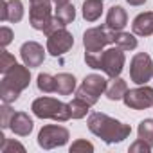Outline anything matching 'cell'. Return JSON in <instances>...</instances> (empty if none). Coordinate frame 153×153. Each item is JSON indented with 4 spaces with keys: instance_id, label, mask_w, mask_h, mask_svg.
Wrapping results in <instances>:
<instances>
[{
    "instance_id": "1",
    "label": "cell",
    "mask_w": 153,
    "mask_h": 153,
    "mask_svg": "<svg viewBox=\"0 0 153 153\" xmlns=\"http://www.w3.org/2000/svg\"><path fill=\"white\" fill-rule=\"evenodd\" d=\"M87 124H88V130L106 144L123 142L131 133L130 124H124V123H121L106 114H101V112H92L88 115Z\"/></svg>"
},
{
    "instance_id": "2",
    "label": "cell",
    "mask_w": 153,
    "mask_h": 153,
    "mask_svg": "<svg viewBox=\"0 0 153 153\" xmlns=\"http://www.w3.org/2000/svg\"><path fill=\"white\" fill-rule=\"evenodd\" d=\"M31 83V70L27 65L15 63L7 72L2 74V81H0V99L2 103H15L20 94L29 87Z\"/></svg>"
},
{
    "instance_id": "3",
    "label": "cell",
    "mask_w": 153,
    "mask_h": 153,
    "mask_svg": "<svg viewBox=\"0 0 153 153\" xmlns=\"http://www.w3.org/2000/svg\"><path fill=\"white\" fill-rule=\"evenodd\" d=\"M85 63L90 68L103 70L108 78H119L126 63V56L124 51L115 45L101 52H85Z\"/></svg>"
},
{
    "instance_id": "4",
    "label": "cell",
    "mask_w": 153,
    "mask_h": 153,
    "mask_svg": "<svg viewBox=\"0 0 153 153\" xmlns=\"http://www.w3.org/2000/svg\"><path fill=\"white\" fill-rule=\"evenodd\" d=\"M31 110L40 119H52V121H59V123H65V121L72 119L68 103L58 101L54 97H38V99H34L33 105H31Z\"/></svg>"
},
{
    "instance_id": "5",
    "label": "cell",
    "mask_w": 153,
    "mask_h": 153,
    "mask_svg": "<svg viewBox=\"0 0 153 153\" xmlns=\"http://www.w3.org/2000/svg\"><path fill=\"white\" fill-rule=\"evenodd\" d=\"M108 81L99 74H88L85 76V79L81 83V87L76 90V97H81L83 101H87L90 106L96 105L101 97V94L106 92Z\"/></svg>"
},
{
    "instance_id": "6",
    "label": "cell",
    "mask_w": 153,
    "mask_h": 153,
    "mask_svg": "<svg viewBox=\"0 0 153 153\" xmlns=\"http://www.w3.org/2000/svg\"><path fill=\"white\" fill-rule=\"evenodd\" d=\"M115 31L108 27H90L83 34V45L87 52H101L106 45L115 43Z\"/></svg>"
},
{
    "instance_id": "7",
    "label": "cell",
    "mask_w": 153,
    "mask_h": 153,
    "mask_svg": "<svg viewBox=\"0 0 153 153\" xmlns=\"http://www.w3.org/2000/svg\"><path fill=\"white\" fill-rule=\"evenodd\" d=\"M31 11H29V24L33 29L45 33L47 27L52 24V0H29Z\"/></svg>"
},
{
    "instance_id": "8",
    "label": "cell",
    "mask_w": 153,
    "mask_h": 153,
    "mask_svg": "<svg viewBox=\"0 0 153 153\" xmlns=\"http://www.w3.org/2000/svg\"><path fill=\"white\" fill-rule=\"evenodd\" d=\"M153 78V61L146 52H137L130 61V79L135 85H146Z\"/></svg>"
},
{
    "instance_id": "9",
    "label": "cell",
    "mask_w": 153,
    "mask_h": 153,
    "mask_svg": "<svg viewBox=\"0 0 153 153\" xmlns=\"http://www.w3.org/2000/svg\"><path fill=\"white\" fill-rule=\"evenodd\" d=\"M70 139V133L65 126H58V124H49L43 126L38 133V146L43 149H52L58 146H65L67 140Z\"/></svg>"
},
{
    "instance_id": "10",
    "label": "cell",
    "mask_w": 153,
    "mask_h": 153,
    "mask_svg": "<svg viewBox=\"0 0 153 153\" xmlns=\"http://www.w3.org/2000/svg\"><path fill=\"white\" fill-rule=\"evenodd\" d=\"M72 45H74V36L65 27H61V29H58L47 36V52L54 58L68 52L72 49Z\"/></svg>"
},
{
    "instance_id": "11",
    "label": "cell",
    "mask_w": 153,
    "mask_h": 153,
    "mask_svg": "<svg viewBox=\"0 0 153 153\" xmlns=\"http://www.w3.org/2000/svg\"><path fill=\"white\" fill-rule=\"evenodd\" d=\"M123 101L131 110H146V108L153 106V88L146 87V85L131 88L124 94Z\"/></svg>"
},
{
    "instance_id": "12",
    "label": "cell",
    "mask_w": 153,
    "mask_h": 153,
    "mask_svg": "<svg viewBox=\"0 0 153 153\" xmlns=\"http://www.w3.org/2000/svg\"><path fill=\"white\" fill-rule=\"evenodd\" d=\"M20 58L24 61V65H27L29 68L40 67L45 59V51L43 45H40L38 42H25L20 47Z\"/></svg>"
},
{
    "instance_id": "13",
    "label": "cell",
    "mask_w": 153,
    "mask_h": 153,
    "mask_svg": "<svg viewBox=\"0 0 153 153\" xmlns=\"http://www.w3.org/2000/svg\"><path fill=\"white\" fill-rule=\"evenodd\" d=\"M0 18H2V22H11V24L20 22L24 18V4H22V0H2Z\"/></svg>"
},
{
    "instance_id": "14",
    "label": "cell",
    "mask_w": 153,
    "mask_h": 153,
    "mask_svg": "<svg viewBox=\"0 0 153 153\" xmlns=\"http://www.w3.org/2000/svg\"><path fill=\"white\" fill-rule=\"evenodd\" d=\"M33 128H34V123H33V119L25 112H15V115L11 119V124H9V130L15 135L27 137L33 131Z\"/></svg>"
},
{
    "instance_id": "15",
    "label": "cell",
    "mask_w": 153,
    "mask_h": 153,
    "mask_svg": "<svg viewBox=\"0 0 153 153\" xmlns=\"http://www.w3.org/2000/svg\"><path fill=\"white\" fill-rule=\"evenodd\" d=\"M126 24H128L126 11L121 6H112L108 9V13H106V27L115 31V33H119V31H123L126 27Z\"/></svg>"
},
{
    "instance_id": "16",
    "label": "cell",
    "mask_w": 153,
    "mask_h": 153,
    "mask_svg": "<svg viewBox=\"0 0 153 153\" xmlns=\"http://www.w3.org/2000/svg\"><path fill=\"white\" fill-rule=\"evenodd\" d=\"M131 31L137 36H151L153 34V11L137 15L131 24Z\"/></svg>"
},
{
    "instance_id": "17",
    "label": "cell",
    "mask_w": 153,
    "mask_h": 153,
    "mask_svg": "<svg viewBox=\"0 0 153 153\" xmlns=\"http://www.w3.org/2000/svg\"><path fill=\"white\" fill-rule=\"evenodd\" d=\"M76 90V78L68 72H61L56 76V92L59 96H70Z\"/></svg>"
},
{
    "instance_id": "18",
    "label": "cell",
    "mask_w": 153,
    "mask_h": 153,
    "mask_svg": "<svg viewBox=\"0 0 153 153\" xmlns=\"http://www.w3.org/2000/svg\"><path fill=\"white\" fill-rule=\"evenodd\" d=\"M126 92H128V85L121 78H112L110 85L106 87V97L110 101H121Z\"/></svg>"
},
{
    "instance_id": "19",
    "label": "cell",
    "mask_w": 153,
    "mask_h": 153,
    "mask_svg": "<svg viewBox=\"0 0 153 153\" xmlns=\"http://www.w3.org/2000/svg\"><path fill=\"white\" fill-rule=\"evenodd\" d=\"M103 15V0H85L83 2V18L87 22H96Z\"/></svg>"
},
{
    "instance_id": "20",
    "label": "cell",
    "mask_w": 153,
    "mask_h": 153,
    "mask_svg": "<svg viewBox=\"0 0 153 153\" xmlns=\"http://www.w3.org/2000/svg\"><path fill=\"white\" fill-rule=\"evenodd\" d=\"M36 85H38V90L40 92L52 94V92H56V76H51L47 72H42V74H38V78H36Z\"/></svg>"
},
{
    "instance_id": "21",
    "label": "cell",
    "mask_w": 153,
    "mask_h": 153,
    "mask_svg": "<svg viewBox=\"0 0 153 153\" xmlns=\"http://www.w3.org/2000/svg\"><path fill=\"white\" fill-rule=\"evenodd\" d=\"M54 16L67 27L68 24H72L74 22V18H76V7L72 6V4H65V6H56V13H54Z\"/></svg>"
},
{
    "instance_id": "22",
    "label": "cell",
    "mask_w": 153,
    "mask_h": 153,
    "mask_svg": "<svg viewBox=\"0 0 153 153\" xmlns=\"http://www.w3.org/2000/svg\"><path fill=\"white\" fill-rule=\"evenodd\" d=\"M68 106H70V115H72V119H83V117L88 114V110H90V105H88L87 101H83L81 97H74V99L68 103Z\"/></svg>"
},
{
    "instance_id": "23",
    "label": "cell",
    "mask_w": 153,
    "mask_h": 153,
    "mask_svg": "<svg viewBox=\"0 0 153 153\" xmlns=\"http://www.w3.org/2000/svg\"><path fill=\"white\" fill-rule=\"evenodd\" d=\"M115 45L123 51H133L137 47V38L135 34H130V33H124V31H119L115 34Z\"/></svg>"
},
{
    "instance_id": "24",
    "label": "cell",
    "mask_w": 153,
    "mask_h": 153,
    "mask_svg": "<svg viewBox=\"0 0 153 153\" xmlns=\"http://www.w3.org/2000/svg\"><path fill=\"white\" fill-rule=\"evenodd\" d=\"M137 133H139V139L148 142L149 146H153V119H144L139 123V128H137Z\"/></svg>"
},
{
    "instance_id": "25",
    "label": "cell",
    "mask_w": 153,
    "mask_h": 153,
    "mask_svg": "<svg viewBox=\"0 0 153 153\" xmlns=\"http://www.w3.org/2000/svg\"><path fill=\"white\" fill-rule=\"evenodd\" d=\"M0 151L2 153H13V151H18V153H25V148L13 140V139H6L4 135H0Z\"/></svg>"
},
{
    "instance_id": "26",
    "label": "cell",
    "mask_w": 153,
    "mask_h": 153,
    "mask_svg": "<svg viewBox=\"0 0 153 153\" xmlns=\"http://www.w3.org/2000/svg\"><path fill=\"white\" fill-rule=\"evenodd\" d=\"M68 149H70V153H92L94 151V144L88 142L87 139H78L76 142H72V146Z\"/></svg>"
},
{
    "instance_id": "27",
    "label": "cell",
    "mask_w": 153,
    "mask_h": 153,
    "mask_svg": "<svg viewBox=\"0 0 153 153\" xmlns=\"http://www.w3.org/2000/svg\"><path fill=\"white\" fill-rule=\"evenodd\" d=\"M15 115V110L9 106V103H4L2 106H0V123H2V128H9L11 124V119Z\"/></svg>"
},
{
    "instance_id": "28",
    "label": "cell",
    "mask_w": 153,
    "mask_h": 153,
    "mask_svg": "<svg viewBox=\"0 0 153 153\" xmlns=\"http://www.w3.org/2000/svg\"><path fill=\"white\" fill-rule=\"evenodd\" d=\"M15 63H16L15 56H13V54H9V52L4 49V51H2V54H0V72H2V74H4V72H7Z\"/></svg>"
},
{
    "instance_id": "29",
    "label": "cell",
    "mask_w": 153,
    "mask_h": 153,
    "mask_svg": "<svg viewBox=\"0 0 153 153\" xmlns=\"http://www.w3.org/2000/svg\"><path fill=\"white\" fill-rule=\"evenodd\" d=\"M130 151L131 153H137V151H140V153H149V151H153V146H149L148 142H144V140H137V142H133L131 146H130Z\"/></svg>"
},
{
    "instance_id": "30",
    "label": "cell",
    "mask_w": 153,
    "mask_h": 153,
    "mask_svg": "<svg viewBox=\"0 0 153 153\" xmlns=\"http://www.w3.org/2000/svg\"><path fill=\"white\" fill-rule=\"evenodd\" d=\"M13 42V31L9 29V27H2V29H0V43H2V47L6 49L9 43Z\"/></svg>"
},
{
    "instance_id": "31",
    "label": "cell",
    "mask_w": 153,
    "mask_h": 153,
    "mask_svg": "<svg viewBox=\"0 0 153 153\" xmlns=\"http://www.w3.org/2000/svg\"><path fill=\"white\" fill-rule=\"evenodd\" d=\"M126 2H128L130 6H144L146 0H126Z\"/></svg>"
},
{
    "instance_id": "32",
    "label": "cell",
    "mask_w": 153,
    "mask_h": 153,
    "mask_svg": "<svg viewBox=\"0 0 153 153\" xmlns=\"http://www.w3.org/2000/svg\"><path fill=\"white\" fill-rule=\"evenodd\" d=\"M52 2H54L56 6H65V4H70L72 0H52Z\"/></svg>"
}]
</instances>
